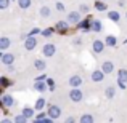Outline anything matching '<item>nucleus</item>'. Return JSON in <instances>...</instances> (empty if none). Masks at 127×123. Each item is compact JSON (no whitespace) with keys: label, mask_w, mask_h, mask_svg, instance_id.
<instances>
[{"label":"nucleus","mask_w":127,"mask_h":123,"mask_svg":"<svg viewBox=\"0 0 127 123\" xmlns=\"http://www.w3.org/2000/svg\"><path fill=\"white\" fill-rule=\"evenodd\" d=\"M6 85H8V80H6V78L3 77V78H2V86H3V88H5Z\"/></svg>","instance_id":"nucleus-38"},{"label":"nucleus","mask_w":127,"mask_h":123,"mask_svg":"<svg viewBox=\"0 0 127 123\" xmlns=\"http://www.w3.org/2000/svg\"><path fill=\"white\" fill-rule=\"evenodd\" d=\"M28 120H29V118H26L23 114H19V115H16V117H15V120H13V122H15V123H28Z\"/></svg>","instance_id":"nucleus-24"},{"label":"nucleus","mask_w":127,"mask_h":123,"mask_svg":"<svg viewBox=\"0 0 127 123\" xmlns=\"http://www.w3.org/2000/svg\"><path fill=\"white\" fill-rule=\"evenodd\" d=\"M50 11H52V10H50L48 6H42V8H40V16H42V18H48Z\"/></svg>","instance_id":"nucleus-25"},{"label":"nucleus","mask_w":127,"mask_h":123,"mask_svg":"<svg viewBox=\"0 0 127 123\" xmlns=\"http://www.w3.org/2000/svg\"><path fill=\"white\" fill-rule=\"evenodd\" d=\"M37 120H45V114H43V112L37 114Z\"/></svg>","instance_id":"nucleus-37"},{"label":"nucleus","mask_w":127,"mask_h":123,"mask_svg":"<svg viewBox=\"0 0 127 123\" xmlns=\"http://www.w3.org/2000/svg\"><path fill=\"white\" fill-rule=\"evenodd\" d=\"M95 8L98 10V11H106L108 6H106V3L103 2V0H96V2H95Z\"/></svg>","instance_id":"nucleus-15"},{"label":"nucleus","mask_w":127,"mask_h":123,"mask_svg":"<svg viewBox=\"0 0 127 123\" xmlns=\"http://www.w3.org/2000/svg\"><path fill=\"white\" fill-rule=\"evenodd\" d=\"M2 105L3 107H11V105H15V99H13V96L10 94H3L2 96Z\"/></svg>","instance_id":"nucleus-7"},{"label":"nucleus","mask_w":127,"mask_h":123,"mask_svg":"<svg viewBox=\"0 0 127 123\" xmlns=\"http://www.w3.org/2000/svg\"><path fill=\"white\" fill-rule=\"evenodd\" d=\"M126 18H127V13H126Z\"/></svg>","instance_id":"nucleus-40"},{"label":"nucleus","mask_w":127,"mask_h":123,"mask_svg":"<svg viewBox=\"0 0 127 123\" xmlns=\"http://www.w3.org/2000/svg\"><path fill=\"white\" fill-rule=\"evenodd\" d=\"M42 80H45V74H40L37 78H35V82H42Z\"/></svg>","instance_id":"nucleus-36"},{"label":"nucleus","mask_w":127,"mask_h":123,"mask_svg":"<svg viewBox=\"0 0 127 123\" xmlns=\"http://www.w3.org/2000/svg\"><path fill=\"white\" fill-rule=\"evenodd\" d=\"M118 85H119V88H121V89H126V82H122V80H119V78H118Z\"/></svg>","instance_id":"nucleus-34"},{"label":"nucleus","mask_w":127,"mask_h":123,"mask_svg":"<svg viewBox=\"0 0 127 123\" xmlns=\"http://www.w3.org/2000/svg\"><path fill=\"white\" fill-rule=\"evenodd\" d=\"M34 67L37 69V70H43V69L47 67V64H45V61H42V59H35L34 61Z\"/></svg>","instance_id":"nucleus-18"},{"label":"nucleus","mask_w":127,"mask_h":123,"mask_svg":"<svg viewBox=\"0 0 127 123\" xmlns=\"http://www.w3.org/2000/svg\"><path fill=\"white\" fill-rule=\"evenodd\" d=\"M108 18L111 19V21L118 22L119 19H121V15H119V11H108Z\"/></svg>","instance_id":"nucleus-17"},{"label":"nucleus","mask_w":127,"mask_h":123,"mask_svg":"<svg viewBox=\"0 0 127 123\" xmlns=\"http://www.w3.org/2000/svg\"><path fill=\"white\" fill-rule=\"evenodd\" d=\"M52 34H53V29H52V27H48V29H45V31H42V35H43V37H50Z\"/></svg>","instance_id":"nucleus-30"},{"label":"nucleus","mask_w":127,"mask_h":123,"mask_svg":"<svg viewBox=\"0 0 127 123\" xmlns=\"http://www.w3.org/2000/svg\"><path fill=\"white\" fill-rule=\"evenodd\" d=\"M103 2H106V0H103Z\"/></svg>","instance_id":"nucleus-42"},{"label":"nucleus","mask_w":127,"mask_h":123,"mask_svg":"<svg viewBox=\"0 0 127 123\" xmlns=\"http://www.w3.org/2000/svg\"><path fill=\"white\" fill-rule=\"evenodd\" d=\"M47 85H48V89H50V91H53V89H55V80H53V78H48V80H47Z\"/></svg>","instance_id":"nucleus-29"},{"label":"nucleus","mask_w":127,"mask_h":123,"mask_svg":"<svg viewBox=\"0 0 127 123\" xmlns=\"http://www.w3.org/2000/svg\"><path fill=\"white\" fill-rule=\"evenodd\" d=\"M47 86H48V85H45V83H43V82H35V85H34V88L35 89H37V91H45V89H47Z\"/></svg>","instance_id":"nucleus-22"},{"label":"nucleus","mask_w":127,"mask_h":123,"mask_svg":"<svg viewBox=\"0 0 127 123\" xmlns=\"http://www.w3.org/2000/svg\"><path fill=\"white\" fill-rule=\"evenodd\" d=\"M2 62L5 66H11L13 62H15V56H13L11 53H3L2 54Z\"/></svg>","instance_id":"nucleus-8"},{"label":"nucleus","mask_w":127,"mask_h":123,"mask_svg":"<svg viewBox=\"0 0 127 123\" xmlns=\"http://www.w3.org/2000/svg\"><path fill=\"white\" fill-rule=\"evenodd\" d=\"M105 75H106V74L101 70V69H100V70H93L90 77H92V80H93V82H101L103 78H105Z\"/></svg>","instance_id":"nucleus-11"},{"label":"nucleus","mask_w":127,"mask_h":123,"mask_svg":"<svg viewBox=\"0 0 127 123\" xmlns=\"http://www.w3.org/2000/svg\"><path fill=\"white\" fill-rule=\"evenodd\" d=\"M10 5V0H0V10H6Z\"/></svg>","instance_id":"nucleus-28"},{"label":"nucleus","mask_w":127,"mask_h":123,"mask_svg":"<svg viewBox=\"0 0 127 123\" xmlns=\"http://www.w3.org/2000/svg\"><path fill=\"white\" fill-rule=\"evenodd\" d=\"M0 123H15V122H11V120H10V118H3V120L0 122Z\"/></svg>","instance_id":"nucleus-39"},{"label":"nucleus","mask_w":127,"mask_h":123,"mask_svg":"<svg viewBox=\"0 0 127 123\" xmlns=\"http://www.w3.org/2000/svg\"><path fill=\"white\" fill-rule=\"evenodd\" d=\"M105 43L108 46H116V45H118V37H114V35H108L106 40H105Z\"/></svg>","instance_id":"nucleus-14"},{"label":"nucleus","mask_w":127,"mask_h":123,"mask_svg":"<svg viewBox=\"0 0 127 123\" xmlns=\"http://www.w3.org/2000/svg\"><path fill=\"white\" fill-rule=\"evenodd\" d=\"M69 85H71L72 88H79V86L82 85V77L81 75H72V77L69 78Z\"/></svg>","instance_id":"nucleus-9"},{"label":"nucleus","mask_w":127,"mask_h":123,"mask_svg":"<svg viewBox=\"0 0 127 123\" xmlns=\"http://www.w3.org/2000/svg\"><path fill=\"white\" fill-rule=\"evenodd\" d=\"M42 53H43V56H47V58H52V56L56 53V46L53 45V43H47V45H43Z\"/></svg>","instance_id":"nucleus-2"},{"label":"nucleus","mask_w":127,"mask_h":123,"mask_svg":"<svg viewBox=\"0 0 127 123\" xmlns=\"http://www.w3.org/2000/svg\"><path fill=\"white\" fill-rule=\"evenodd\" d=\"M101 70L105 72L106 75H108V74H111V72L114 70V64H113L111 61H105V62L101 64Z\"/></svg>","instance_id":"nucleus-10"},{"label":"nucleus","mask_w":127,"mask_h":123,"mask_svg":"<svg viewBox=\"0 0 127 123\" xmlns=\"http://www.w3.org/2000/svg\"><path fill=\"white\" fill-rule=\"evenodd\" d=\"M18 5H19V8L28 10L31 6V0H18Z\"/></svg>","instance_id":"nucleus-21"},{"label":"nucleus","mask_w":127,"mask_h":123,"mask_svg":"<svg viewBox=\"0 0 127 123\" xmlns=\"http://www.w3.org/2000/svg\"><path fill=\"white\" fill-rule=\"evenodd\" d=\"M118 75H119V80H122V82H127V70L126 69H121V70L118 72Z\"/></svg>","instance_id":"nucleus-26"},{"label":"nucleus","mask_w":127,"mask_h":123,"mask_svg":"<svg viewBox=\"0 0 127 123\" xmlns=\"http://www.w3.org/2000/svg\"><path fill=\"white\" fill-rule=\"evenodd\" d=\"M126 43H127V38H126Z\"/></svg>","instance_id":"nucleus-41"},{"label":"nucleus","mask_w":127,"mask_h":123,"mask_svg":"<svg viewBox=\"0 0 127 123\" xmlns=\"http://www.w3.org/2000/svg\"><path fill=\"white\" fill-rule=\"evenodd\" d=\"M81 123H93V115L92 114H84L81 117Z\"/></svg>","instance_id":"nucleus-19"},{"label":"nucleus","mask_w":127,"mask_h":123,"mask_svg":"<svg viewBox=\"0 0 127 123\" xmlns=\"http://www.w3.org/2000/svg\"><path fill=\"white\" fill-rule=\"evenodd\" d=\"M35 34H42V31H40V29H37V27H35V29H32V31H31V34H29V35L32 37V35H35Z\"/></svg>","instance_id":"nucleus-33"},{"label":"nucleus","mask_w":127,"mask_h":123,"mask_svg":"<svg viewBox=\"0 0 127 123\" xmlns=\"http://www.w3.org/2000/svg\"><path fill=\"white\" fill-rule=\"evenodd\" d=\"M23 115H24L26 118H31L32 115H34V109H31V107H24V109H23Z\"/></svg>","instance_id":"nucleus-23"},{"label":"nucleus","mask_w":127,"mask_h":123,"mask_svg":"<svg viewBox=\"0 0 127 123\" xmlns=\"http://www.w3.org/2000/svg\"><path fill=\"white\" fill-rule=\"evenodd\" d=\"M92 31L100 32V31H101V22H100V21H93L92 22Z\"/></svg>","instance_id":"nucleus-27"},{"label":"nucleus","mask_w":127,"mask_h":123,"mask_svg":"<svg viewBox=\"0 0 127 123\" xmlns=\"http://www.w3.org/2000/svg\"><path fill=\"white\" fill-rule=\"evenodd\" d=\"M69 99H71L72 102H81L82 99H84V94H82V91L79 88H72L71 91H69Z\"/></svg>","instance_id":"nucleus-1"},{"label":"nucleus","mask_w":127,"mask_h":123,"mask_svg":"<svg viewBox=\"0 0 127 123\" xmlns=\"http://www.w3.org/2000/svg\"><path fill=\"white\" fill-rule=\"evenodd\" d=\"M64 123H76V118L74 117H69V118H66Z\"/></svg>","instance_id":"nucleus-35"},{"label":"nucleus","mask_w":127,"mask_h":123,"mask_svg":"<svg viewBox=\"0 0 127 123\" xmlns=\"http://www.w3.org/2000/svg\"><path fill=\"white\" fill-rule=\"evenodd\" d=\"M79 10H81V13H89V6H87V5H81V8H79Z\"/></svg>","instance_id":"nucleus-32"},{"label":"nucleus","mask_w":127,"mask_h":123,"mask_svg":"<svg viewBox=\"0 0 127 123\" xmlns=\"http://www.w3.org/2000/svg\"><path fill=\"white\" fill-rule=\"evenodd\" d=\"M68 22H71V24H77V22H81V11H71L68 15Z\"/></svg>","instance_id":"nucleus-6"},{"label":"nucleus","mask_w":127,"mask_h":123,"mask_svg":"<svg viewBox=\"0 0 127 123\" xmlns=\"http://www.w3.org/2000/svg\"><path fill=\"white\" fill-rule=\"evenodd\" d=\"M66 29H68V22H66V21H60V22H56V31H60V32H66Z\"/></svg>","instance_id":"nucleus-20"},{"label":"nucleus","mask_w":127,"mask_h":123,"mask_svg":"<svg viewBox=\"0 0 127 123\" xmlns=\"http://www.w3.org/2000/svg\"><path fill=\"white\" fill-rule=\"evenodd\" d=\"M105 96H106V98H108V99H113V98H114V96H116V86H108V88H106V91H105Z\"/></svg>","instance_id":"nucleus-12"},{"label":"nucleus","mask_w":127,"mask_h":123,"mask_svg":"<svg viewBox=\"0 0 127 123\" xmlns=\"http://www.w3.org/2000/svg\"><path fill=\"white\" fill-rule=\"evenodd\" d=\"M11 45L8 37H0V50H8V46Z\"/></svg>","instance_id":"nucleus-13"},{"label":"nucleus","mask_w":127,"mask_h":123,"mask_svg":"<svg viewBox=\"0 0 127 123\" xmlns=\"http://www.w3.org/2000/svg\"><path fill=\"white\" fill-rule=\"evenodd\" d=\"M56 10H58V11H64V5H63L61 2H58L56 3Z\"/></svg>","instance_id":"nucleus-31"},{"label":"nucleus","mask_w":127,"mask_h":123,"mask_svg":"<svg viewBox=\"0 0 127 123\" xmlns=\"http://www.w3.org/2000/svg\"><path fill=\"white\" fill-rule=\"evenodd\" d=\"M43 107H45V99H43V98H39L37 101H35V105H34V109H35V110H39V112H40Z\"/></svg>","instance_id":"nucleus-16"},{"label":"nucleus","mask_w":127,"mask_h":123,"mask_svg":"<svg viewBox=\"0 0 127 123\" xmlns=\"http://www.w3.org/2000/svg\"><path fill=\"white\" fill-rule=\"evenodd\" d=\"M47 115H48V118H53V120H56V118L61 115V109H60L58 105H50V107H48V112H47Z\"/></svg>","instance_id":"nucleus-3"},{"label":"nucleus","mask_w":127,"mask_h":123,"mask_svg":"<svg viewBox=\"0 0 127 123\" xmlns=\"http://www.w3.org/2000/svg\"><path fill=\"white\" fill-rule=\"evenodd\" d=\"M35 45H37V40H35V37H31V35H28L24 40V48L28 50V51H32V50L35 48Z\"/></svg>","instance_id":"nucleus-4"},{"label":"nucleus","mask_w":127,"mask_h":123,"mask_svg":"<svg viewBox=\"0 0 127 123\" xmlns=\"http://www.w3.org/2000/svg\"><path fill=\"white\" fill-rule=\"evenodd\" d=\"M105 46H106V43H103V40H95L93 45H92V50H93L95 54H100V53H103Z\"/></svg>","instance_id":"nucleus-5"}]
</instances>
